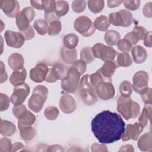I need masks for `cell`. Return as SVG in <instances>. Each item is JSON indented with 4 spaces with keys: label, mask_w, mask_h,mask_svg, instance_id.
I'll return each instance as SVG.
<instances>
[{
    "label": "cell",
    "mask_w": 152,
    "mask_h": 152,
    "mask_svg": "<svg viewBox=\"0 0 152 152\" xmlns=\"http://www.w3.org/2000/svg\"><path fill=\"white\" fill-rule=\"evenodd\" d=\"M91 131L102 144H111L119 140L125 130V123L116 112L103 110L91 121Z\"/></svg>",
    "instance_id": "6da1fadb"
},
{
    "label": "cell",
    "mask_w": 152,
    "mask_h": 152,
    "mask_svg": "<svg viewBox=\"0 0 152 152\" xmlns=\"http://www.w3.org/2000/svg\"><path fill=\"white\" fill-rule=\"evenodd\" d=\"M117 110L126 119H134L140 113V106L130 97L120 96L117 100Z\"/></svg>",
    "instance_id": "7a4b0ae2"
},
{
    "label": "cell",
    "mask_w": 152,
    "mask_h": 152,
    "mask_svg": "<svg viewBox=\"0 0 152 152\" xmlns=\"http://www.w3.org/2000/svg\"><path fill=\"white\" fill-rule=\"evenodd\" d=\"M78 91L83 102L87 105H92L97 100L95 87L90 81V75L86 74L79 83Z\"/></svg>",
    "instance_id": "3957f363"
},
{
    "label": "cell",
    "mask_w": 152,
    "mask_h": 152,
    "mask_svg": "<svg viewBox=\"0 0 152 152\" xmlns=\"http://www.w3.org/2000/svg\"><path fill=\"white\" fill-rule=\"evenodd\" d=\"M48 94V88L43 85H38L33 89V94L28 102L30 109L34 112H39L45 102Z\"/></svg>",
    "instance_id": "277c9868"
},
{
    "label": "cell",
    "mask_w": 152,
    "mask_h": 152,
    "mask_svg": "<svg viewBox=\"0 0 152 152\" xmlns=\"http://www.w3.org/2000/svg\"><path fill=\"white\" fill-rule=\"evenodd\" d=\"M81 75V74L74 67L71 66L66 76L61 80L62 89L68 93H75L78 88Z\"/></svg>",
    "instance_id": "5b68a950"
},
{
    "label": "cell",
    "mask_w": 152,
    "mask_h": 152,
    "mask_svg": "<svg viewBox=\"0 0 152 152\" xmlns=\"http://www.w3.org/2000/svg\"><path fill=\"white\" fill-rule=\"evenodd\" d=\"M74 27L78 33L84 37L93 35L96 30L92 21L85 15L80 16L75 20Z\"/></svg>",
    "instance_id": "8992f818"
},
{
    "label": "cell",
    "mask_w": 152,
    "mask_h": 152,
    "mask_svg": "<svg viewBox=\"0 0 152 152\" xmlns=\"http://www.w3.org/2000/svg\"><path fill=\"white\" fill-rule=\"evenodd\" d=\"M35 17L34 10L31 7H27L20 11L15 17L17 26L20 31L27 29Z\"/></svg>",
    "instance_id": "52a82bcc"
},
{
    "label": "cell",
    "mask_w": 152,
    "mask_h": 152,
    "mask_svg": "<svg viewBox=\"0 0 152 152\" xmlns=\"http://www.w3.org/2000/svg\"><path fill=\"white\" fill-rule=\"evenodd\" d=\"M91 50L94 58L100 59L104 62L113 61L116 55V51L113 48L100 43L95 44L91 48Z\"/></svg>",
    "instance_id": "ba28073f"
},
{
    "label": "cell",
    "mask_w": 152,
    "mask_h": 152,
    "mask_svg": "<svg viewBox=\"0 0 152 152\" xmlns=\"http://www.w3.org/2000/svg\"><path fill=\"white\" fill-rule=\"evenodd\" d=\"M68 69L62 63H54L53 66L49 69L45 81L48 83H55L58 80H62L66 76Z\"/></svg>",
    "instance_id": "9c48e42d"
},
{
    "label": "cell",
    "mask_w": 152,
    "mask_h": 152,
    "mask_svg": "<svg viewBox=\"0 0 152 152\" xmlns=\"http://www.w3.org/2000/svg\"><path fill=\"white\" fill-rule=\"evenodd\" d=\"M133 90L138 94H142L145 93L148 87V74L144 71H139L137 72L132 78Z\"/></svg>",
    "instance_id": "30bf717a"
},
{
    "label": "cell",
    "mask_w": 152,
    "mask_h": 152,
    "mask_svg": "<svg viewBox=\"0 0 152 152\" xmlns=\"http://www.w3.org/2000/svg\"><path fill=\"white\" fill-rule=\"evenodd\" d=\"M30 91L29 86L26 83L15 86L10 97V101L14 105H20L23 103Z\"/></svg>",
    "instance_id": "8fae6325"
},
{
    "label": "cell",
    "mask_w": 152,
    "mask_h": 152,
    "mask_svg": "<svg viewBox=\"0 0 152 152\" xmlns=\"http://www.w3.org/2000/svg\"><path fill=\"white\" fill-rule=\"evenodd\" d=\"M49 68L44 62H38L35 67L30 71V77L35 83H41L45 81Z\"/></svg>",
    "instance_id": "7c38bea8"
},
{
    "label": "cell",
    "mask_w": 152,
    "mask_h": 152,
    "mask_svg": "<svg viewBox=\"0 0 152 152\" xmlns=\"http://www.w3.org/2000/svg\"><path fill=\"white\" fill-rule=\"evenodd\" d=\"M95 89L97 95L104 100L113 98L115 94V90L111 81H103L100 83Z\"/></svg>",
    "instance_id": "4fadbf2b"
},
{
    "label": "cell",
    "mask_w": 152,
    "mask_h": 152,
    "mask_svg": "<svg viewBox=\"0 0 152 152\" xmlns=\"http://www.w3.org/2000/svg\"><path fill=\"white\" fill-rule=\"evenodd\" d=\"M5 42L8 46L14 48H20L26 40L24 37L20 32H15L7 30L4 34Z\"/></svg>",
    "instance_id": "5bb4252c"
},
{
    "label": "cell",
    "mask_w": 152,
    "mask_h": 152,
    "mask_svg": "<svg viewBox=\"0 0 152 152\" xmlns=\"http://www.w3.org/2000/svg\"><path fill=\"white\" fill-rule=\"evenodd\" d=\"M0 6L5 14L10 17H15L17 14L20 11V4L15 0H1Z\"/></svg>",
    "instance_id": "9a60e30c"
},
{
    "label": "cell",
    "mask_w": 152,
    "mask_h": 152,
    "mask_svg": "<svg viewBox=\"0 0 152 152\" xmlns=\"http://www.w3.org/2000/svg\"><path fill=\"white\" fill-rule=\"evenodd\" d=\"M143 128L138 122H135L134 124H128L121 138L124 141L129 140L130 139L136 141L143 131Z\"/></svg>",
    "instance_id": "2e32d148"
},
{
    "label": "cell",
    "mask_w": 152,
    "mask_h": 152,
    "mask_svg": "<svg viewBox=\"0 0 152 152\" xmlns=\"http://www.w3.org/2000/svg\"><path fill=\"white\" fill-rule=\"evenodd\" d=\"M59 107L64 113L66 114L71 113L76 109L75 100L69 94H64L60 99Z\"/></svg>",
    "instance_id": "e0dca14e"
},
{
    "label": "cell",
    "mask_w": 152,
    "mask_h": 152,
    "mask_svg": "<svg viewBox=\"0 0 152 152\" xmlns=\"http://www.w3.org/2000/svg\"><path fill=\"white\" fill-rule=\"evenodd\" d=\"M118 65L115 61H105L102 66L97 71L107 80L111 81V77L115 73Z\"/></svg>",
    "instance_id": "ac0fdd59"
},
{
    "label": "cell",
    "mask_w": 152,
    "mask_h": 152,
    "mask_svg": "<svg viewBox=\"0 0 152 152\" xmlns=\"http://www.w3.org/2000/svg\"><path fill=\"white\" fill-rule=\"evenodd\" d=\"M27 77V71L24 68L15 70L10 77V81L14 87L24 83Z\"/></svg>",
    "instance_id": "d6986e66"
},
{
    "label": "cell",
    "mask_w": 152,
    "mask_h": 152,
    "mask_svg": "<svg viewBox=\"0 0 152 152\" xmlns=\"http://www.w3.org/2000/svg\"><path fill=\"white\" fill-rule=\"evenodd\" d=\"M8 64L10 68L14 71L21 69L23 68L24 64V58L20 53H12L8 57Z\"/></svg>",
    "instance_id": "ffe728a7"
},
{
    "label": "cell",
    "mask_w": 152,
    "mask_h": 152,
    "mask_svg": "<svg viewBox=\"0 0 152 152\" xmlns=\"http://www.w3.org/2000/svg\"><path fill=\"white\" fill-rule=\"evenodd\" d=\"M151 134L145 133L142 134L138 139L137 145L139 149L142 151H151L152 150Z\"/></svg>",
    "instance_id": "44dd1931"
},
{
    "label": "cell",
    "mask_w": 152,
    "mask_h": 152,
    "mask_svg": "<svg viewBox=\"0 0 152 152\" xmlns=\"http://www.w3.org/2000/svg\"><path fill=\"white\" fill-rule=\"evenodd\" d=\"M131 54L133 61L137 64L144 62L147 58L146 50L141 46H135L131 49Z\"/></svg>",
    "instance_id": "7402d4cb"
},
{
    "label": "cell",
    "mask_w": 152,
    "mask_h": 152,
    "mask_svg": "<svg viewBox=\"0 0 152 152\" xmlns=\"http://www.w3.org/2000/svg\"><path fill=\"white\" fill-rule=\"evenodd\" d=\"M16 132V126L12 122L1 119L0 133L5 137L13 135Z\"/></svg>",
    "instance_id": "603a6c76"
},
{
    "label": "cell",
    "mask_w": 152,
    "mask_h": 152,
    "mask_svg": "<svg viewBox=\"0 0 152 152\" xmlns=\"http://www.w3.org/2000/svg\"><path fill=\"white\" fill-rule=\"evenodd\" d=\"M61 59L67 64H72L77 59V52L75 49H68L62 47L60 50Z\"/></svg>",
    "instance_id": "cb8c5ba5"
},
{
    "label": "cell",
    "mask_w": 152,
    "mask_h": 152,
    "mask_svg": "<svg viewBox=\"0 0 152 152\" xmlns=\"http://www.w3.org/2000/svg\"><path fill=\"white\" fill-rule=\"evenodd\" d=\"M21 137L24 141L32 140L36 136V130L33 126H23L18 124Z\"/></svg>",
    "instance_id": "d4e9b609"
},
{
    "label": "cell",
    "mask_w": 152,
    "mask_h": 152,
    "mask_svg": "<svg viewBox=\"0 0 152 152\" xmlns=\"http://www.w3.org/2000/svg\"><path fill=\"white\" fill-rule=\"evenodd\" d=\"M151 104H145L138 118V123L143 128L147 126L148 121H151Z\"/></svg>",
    "instance_id": "484cf974"
},
{
    "label": "cell",
    "mask_w": 152,
    "mask_h": 152,
    "mask_svg": "<svg viewBox=\"0 0 152 152\" xmlns=\"http://www.w3.org/2000/svg\"><path fill=\"white\" fill-rule=\"evenodd\" d=\"M121 39L119 33L113 30H109L106 32L104 36V42L109 46H115Z\"/></svg>",
    "instance_id": "4316f807"
},
{
    "label": "cell",
    "mask_w": 152,
    "mask_h": 152,
    "mask_svg": "<svg viewBox=\"0 0 152 152\" xmlns=\"http://www.w3.org/2000/svg\"><path fill=\"white\" fill-rule=\"evenodd\" d=\"M94 26L95 28L100 31H106L110 26L109 18L103 15L97 17L94 21Z\"/></svg>",
    "instance_id": "83f0119b"
},
{
    "label": "cell",
    "mask_w": 152,
    "mask_h": 152,
    "mask_svg": "<svg viewBox=\"0 0 152 152\" xmlns=\"http://www.w3.org/2000/svg\"><path fill=\"white\" fill-rule=\"evenodd\" d=\"M69 10V4L65 1H56L55 4V13L59 18L65 15Z\"/></svg>",
    "instance_id": "f1b7e54d"
},
{
    "label": "cell",
    "mask_w": 152,
    "mask_h": 152,
    "mask_svg": "<svg viewBox=\"0 0 152 152\" xmlns=\"http://www.w3.org/2000/svg\"><path fill=\"white\" fill-rule=\"evenodd\" d=\"M78 36L73 33H69L64 36L63 43L64 47L68 49H75L78 43Z\"/></svg>",
    "instance_id": "f546056e"
},
{
    "label": "cell",
    "mask_w": 152,
    "mask_h": 152,
    "mask_svg": "<svg viewBox=\"0 0 152 152\" xmlns=\"http://www.w3.org/2000/svg\"><path fill=\"white\" fill-rule=\"evenodd\" d=\"M132 63L131 57L128 53H120L117 55L116 64L121 67H128Z\"/></svg>",
    "instance_id": "4dcf8cb0"
},
{
    "label": "cell",
    "mask_w": 152,
    "mask_h": 152,
    "mask_svg": "<svg viewBox=\"0 0 152 152\" xmlns=\"http://www.w3.org/2000/svg\"><path fill=\"white\" fill-rule=\"evenodd\" d=\"M33 27L37 33L40 35H45L48 31V24L45 20H36L33 24Z\"/></svg>",
    "instance_id": "1f68e13d"
},
{
    "label": "cell",
    "mask_w": 152,
    "mask_h": 152,
    "mask_svg": "<svg viewBox=\"0 0 152 152\" xmlns=\"http://www.w3.org/2000/svg\"><path fill=\"white\" fill-rule=\"evenodd\" d=\"M36 121L35 115L29 110L21 118L18 119V124L23 126H33Z\"/></svg>",
    "instance_id": "d6a6232c"
},
{
    "label": "cell",
    "mask_w": 152,
    "mask_h": 152,
    "mask_svg": "<svg viewBox=\"0 0 152 152\" xmlns=\"http://www.w3.org/2000/svg\"><path fill=\"white\" fill-rule=\"evenodd\" d=\"M119 91L121 96L124 97H130L133 91L132 84L126 80L122 81L119 86Z\"/></svg>",
    "instance_id": "836d02e7"
},
{
    "label": "cell",
    "mask_w": 152,
    "mask_h": 152,
    "mask_svg": "<svg viewBox=\"0 0 152 152\" xmlns=\"http://www.w3.org/2000/svg\"><path fill=\"white\" fill-rule=\"evenodd\" d=\"M87 4L90 10L94 14H97V13L100 12L103 9L104 2V1H102V0H100V1L90 0L87 1Z\"/></svg>",
    "instance_id": "e575fe53"
},
{
    "label": "cell",
    "mask_w": 152,
    "mask_h": 152,
    "mask_svg": "<svg viewBox=\"0 0 152 152\" xmlns=\"http://www.w3.org/2000/svg\"><path fill=\"white\" fill-rule=\"evenodd\" d=\"M94 56L92 53L91 48L84 47L80 51V59L86 64H90L94 60Z\"/></svg>",
    "instance_id": "d590c367"
},
{
    "label": "cell",
    "mask_w": 152,
    "mask_h": 152,
    "mask_svg": "<svg viewBox=\"0 0 152 152\" xmlns=\"http://www.w3.org/2000/svg\"><path fill=\"white\" fill-rule=\"evenodd\" d=\"M62 30V24L59 20H56L49 23L48 33L50 36H56L59 34Z\"/></svg>",
    "instance_id": "8d00e7d4"
},
{
    "label": "cell",
    "mask_w": 152,
    "mask_h": 152,
    "mask_svg": "<svg viewBox=\"0 0 152 152\" xmlns=\"http://www.w3.org/2000/svg\"><path fill=\"white\" fill-rule=\"evenodd\" d=\"M59 109L55 106H48L44 111L45 116L50 121L55 120L59 116Z\"/></svg>",
    "instance_id": "74e56055"
},
{
    "label": "cell",
    "mask_w": 152,
    "mask_h": 152,
    "mask_svg": "<svg viewBox=\"0 0 152 152\" xmlns=\"http://www.w3.org/2000/svg\"><path fill=\"white\" fill-rule=\"evenodd\" d=\"M122 15L123 23L121 27H129L132 23L133 17L131 12L126 10H121L119 11Z\"/></svg>",
    "instance_id": "f35d334b"
},
{
    "label": "cell",
    "mask_w": 152,
    "mask_h": 152,
    "mask_svg": "<svg viewBox=\"0 0 152 152\" xmlns=\"http://www.w3.org/2000/svg\"><path fill=\"white\" fill-rule=\"evenodd\" d=\"M109 21L110 24L115 26H122L123 23L122 17L119 11L110 13L109 16Z\"/></svg>",
    "instance_id": "ab89813d"
},
{
    "label": "cell",
    "mask_w": 152,
    "mask_h": 152,
    "mask_svg": "<svg viewBox=\"0 0 152 152\" xmlns=\"http://www.w3.org/2000/svg\"><path fill=\"white\" fill-rule=\"evenodd\" d=\"M116 45L118 49L123 53L129 52L131 50L132 46V45L129 42V40L124 38L122 39H120L119 42L117 43Z\"/></svg>",
    "instance_id": "60d3db41"
},
{
    "label": "cell",
    "mask_w": 152,
    "mask_h": 152,
    "mask_svg": "<svg viewBox=\"0 0 152 152\" xmlns=\"http://www.w3.org/2000/svg\"><path fill=\"white\" fill-rule=\"evenodd\" d=\"M27 109L25 105L21 104L20 105H14L12 107L13 115L17 118L20 119L23 117L27 112Z\"/></svg>",
    "instance_id": "b9f144b4"
},
{
    "label": "cell",
    "mask_w": 152,
    "mask_h": 152,
    "mask_svg": "<svg viewBox=\"0 0 152 152\" xmlns=\"http://www.w3.org/2000/svg\"><path fill=\"white\" fill-rule=\"evenodd\" d=\"M12 145L10 139L2 138L0 140V152L12 151Z\"/></svg>",
    "instance_id": "7bdbcfd3"
},
{
    "label": "cell",
    "mask_w": 152,
    "mask_h": 152,
    "mask_svg": "<svg viewBox=\"0 0 152 152\" xmlns=\"http://www.w3.org/2000/svg\"><path fill=\"white\" fill-rule=\"evenodd\" d=\"M90 81L95 88L100 83L103 81H109L106 80L98 71H97L95 73H93L90 75Z\"/></svg>",
    "instance_id": "ee69618b"
},
{
    "label": "cell",
    "mask_w": 152,
    "mask_h": 152,
    "mask_svg": "<svg viewBox=\"0 0 152 152\" xmlns=\"http://www.w3.org/2000/svg\"><path fill=\"white\" fill-rule=\"evenodd\" d=\"M86 8V2L83 0L74 1L72 3V10L76 13H80Z\"/></svg>",
    "instance_id": "f6af8a7d"
},
{
    "label": "cell",
    "mask_w": 152,
    "mask_h": 152,
    "mask_svg": "<svg viewBox=\"0 0 152 152\" xmlns=\"http://www.w3.org/2000/svg\"><path fill=\"white\" fill-rule=\"evenodd\" d=\"M86 63L84 62L83 61L80 60H75L71 64V66L74 67L80 74L81 75L83 74L87 69L86 67Z\"/></svg>",
    "instance_id": "bcb514c9"
},
{
    "label": "cell",
    "mask_w": 152,
    "mask_h": 152,
    "mask_svg": "<svg viewBox=\"0 0 152 152\" xmlns=\"http://www.w3.org/2000/svg\"><path fill=\"white\" fill-rule=\"evenodd\" d=\"M55 1L43 0L42 1V10H43L46 12H53L55 11Z\"/></svg>",
    "instance_id": "7dc6e473"
},
{
    "label": "cell",
    "mask_w": 152,
    "mask_h": 152,
    "mask_svg": "<svg viewBox=\"0 0 152 152\" xmlns=\"http://www.w3.org/2000/svg\"><path fill=\"white\" fill-rule=\"evenodd\" d=\"M10 106V99L8 96L1 93L0 94V109L1 111L6 110Z\"/></svg>",
    "instance_id": "c3c4849f"
},
{
    "label": "cell",
    "mask_w": 152,
    "mask_h": 152,
    "mask_svg": "<svg viewBox=\"0 0 152 152\" xmlns=\"http://www.w3.org/2000/svg\"><path fill=\"white\" fill-rule=\"evenodd\" d=\"M122 2L124 6L128 10L131 11H135L137 10L140 5V1H124Z\"/></svg>",
    "instance_id": "681fc988"
},
{
    "label": "cell",
    "mask_w": 152,
    "mask_h": 152,
    "mask_svg": "<svg viewBox=\"0 0 152 152\" xmlns=\"http://www.w3.org/2000/svg\"><path fill=\"white\" fill-rule=\"evenodd\" d=\"M124 38L128 40L132 45H134L137 44L140 40L137 34L133 31L129 33H128Z\"/></svg>",
    "instance_id": "f907efd6"
},
{
    "label": "cell",
    "mask_w": 152,
    "mask_h": 152,
    "mask_svg": "<svg viewBox=\"0 0 152 152\" xmlns=\"http://www.w3.org/2000/svg\"><path fill=\"white\" fill-rule=\"evenodd\" d=\"M20 33L23 35L26 40H28L32 39L35 36V31L34 28L31 26H29V27L26 30L23 31H20Z\"/></svg>",
    "instance_id": "816d5d0a"
},
{
    "label": "cell",
    "mask_w": 152,
    "mask_h": 152,
    "mask_svg": "<svg viewBox=\"0 0 152 152\" xmlns=\"http://www.w3.org/2000/svg\"><path fill=\"white\" fill-rule=\"evenodd\" d=\"M132 31L135 32L137 34V35L138 36L140 40L144 39L145 34L147 33V31L146 30V29L144 27H143L141 26H135Z\"/></svg>",
    "instance_id": "f5cc1de1"
},
{
    "label": "cell",
    "mask_w": 152,
    "mask_h": 152,
    "mask_svg": "<svg viewBox=\"0 0 152 152\" xmlns=\"http://www.w3.org/2000/svg\"><path fill=\"white\" fill-rule=\"evenodd\" d=\"M141 98L144 103L147 104H151L152 103V97H151V88H148L147 91L142 94H141Z\"/></svg>",
    "instance_id": "db71d44e"
},
{
    "label": "cell",
    "mask_w": 152,
    "mask_h": 152,
    "mask_svg": "<svg viewBox=\"0 0 152 152\" xmlns=\"http://www.w3.org/2000/svg\"><path fill=\"white\" fill-rule=\"evenodd\" d=\"M152 2H149L146 3L142 8V13L144 16L148 18H151L152 17Z\"/></svg>",
    "instance_id": "11a10c76"
},
{
    "label": "cell",
    "mask_w": 152,
    "mask_h": 152,
    "mask_svg": "<svg viewBox=\"0 0 152 152\" xmlns=\"http://www.w3.org/2000/svg\"><path fill=\"white\" fill-rule=\"evenodd\" d=\"M45 20L47 21L48 23H50L52 21L59 20V18L56 15L55 12H45Z\"/></svg>",
    "instance_id": "9f6ffc18"
},
{
    "label": "cell",
    "mask_w": 152,
    "mask_h": 152,
    "mask_svg": "<svg viewBox=\"0 0 152 152\" xmlns=\"http://www.w3.org/2000/svg\"><path fill=\"white\" fill-rule=\"evenodd\" d=\"M91 151H107L108 150L105 145L99 144L97 143H93L91 147Z\"/></svg>",
    "instance_id": "6f0895ef"
},
{
    "label": "cell",
    "mask_w": 152,
    "mask_h": 152,
    "mask_svg": "<svg viewBox=\"0 0 152 152\" xmlns=\"http://www.w3.org/2000/svg\"><path fill=\"white\" fill-rule=\"evenodd\" d=\"M0 66H1V74H0L1 81H0V83L2 84L7 81V80L8 78V75H7V74L5 71V65H4V63L2 62V61H1Z\"/></svg>",
    "instance_id": "680465c9"
},
{
    "label": "cell",
    "mask_w": 152,
    "mask_h": 152,
    "mask_svg": "<svg viewBox=\"0 0 152 152\" xmlns=\"http://www.w3.org/2000/svg\"><path fill=\"white\" fill-rule=\"evenodd\" d=\"M144 44L146 47L151 48L152 46L151 40V31H147L144 38Z\"/></svg>",
    "instance_id": "91938a15"
},
{
    "label": "cell",
    "mask_w": 152,
    "mask_h": 152,
    "mask_svg": "<svg viewBox=\"0 0 152 152\" xmlns=\"http://www.w3.org/2000/svg\"><path fill=\"white\" fill-rule=\"evenodd\" d=\"M48 151H64V150L62 146L59 145H52L47 149Z\"/></svg>",
    "instance_id": "94428289"
},
{
    "label": "cell",
    "mask_w": 152,
    "mask_h": 152,
    "mask_svg": "<svg viewBox=\"0 0 152 152\" xmlns=\"http://www.w3.org/2000/svg\"><path fill=\"white\" fill-rule=\"evenodd\" d=\"M30 4L34 8L39 10H42V1H30Z\"/></svg>",
    "instance_id": "6125c7cd"
},
{
    "label": "cell",
    "mask_w": 152,
    "mask_h": 152,
    "mask_svg": "<svg viewBox=\"0 0 152 152\" xmlns=\"http://www.w3.org/2000/svg\"><path fill=\"white\" fill-rule=\"evenodd\" d=\"M25 146L20 142H16L12 145V151H16L18 150H20L22 148H24Z\"/></svg>",
    "instance_id": "be15d7a7"
},
{
    "label": "cell",
    "mask_w": 152,
    "mask_h": 152,
    "mask_svg": "<svg viewBox=\"0 0 152 152\" xmlns=\"http://www.w3.org/2000/svg\"><path fill=\"white\" fill-rule=\"evenodd\" d=\"M121 3H122V1H107V6L109 8H115L118 6H119Z\"/></svg>",
    "instance_id": "e7e4bbea"
},
{
    "label": "cell",
    "mask_w": 152,
    "mask_h": 152,
    "mask_svg": "<svg viewBox=\"0 0 152 152\" xmlns=\"http://www.w3.org/2000/svg\"><path fill=\"white\" fill-rule=\"evenodd\" d=\"M119 151H134V147L130 144H126L122 145L119 150Z\"/></svg>",
    "instance_id": "03108f58"
},
{
    "label": "cell",
    "mask_w": 152,
    "mask_h": 152,
    "mask_svg": "<svg viewBox=\"0 0 152 152\" xmlns=\"http://www.w3.org/2000/svg\"><path fill=\"white\" fill-rule=\"evenodd\" d=\"M4 24V23H2V20H1V32L3 30V29H4V28L2 27V25Z\"/></svg>",
    "instance_id": "003e7915"
}]
</instances>
